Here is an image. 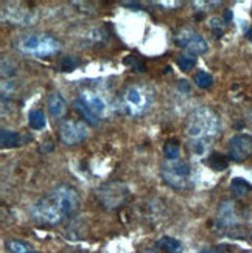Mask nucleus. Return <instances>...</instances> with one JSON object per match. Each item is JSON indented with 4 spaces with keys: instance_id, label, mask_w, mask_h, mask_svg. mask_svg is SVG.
I'll return each instance as SVG.
<instances>
[{
    "instance_id": "nucleus-1",
    "label": "nucleus",
    "mask_w": 252,
    "mask_h": 253,
    "mask_svg": "<svg viewBox=\"0 0 252 253\" xmlns=\"http://www.w3.org/2000/svg\"><path fill=\"white\" fill-rule=\"evenodd\" d=\"M80 207V196L72 186L59 185L42 196L31 207V217L42 225H58Z\"/></svg>"
},
{
    "instance_id": "nucleus-2",
    "label": "nucleus",
    "mask_w": 252,
    "mask_h": 253,
    "mask_svg": "<svg viewBox=\"0 0 252 253\" xmlns=\"http://www.w3.org/2000/svg\"><path fill=\"white\" fill-rule=\"evenodd\" d=\"M220 132V117L210 107H200L193 111L185 123V134L190 140L210 141Z\"/></svg>"
},
{
    "instance_id": "nucleus-3",
    "label": "nucleus",
    "mask_w": 252,
    "mask_h": 253,
    "mask_svg": "<svg viewBox=\"0 0 252 253\" xmlns=\"http://www.w3.org/2000/svg\"><path fill=\"white\" fill-rule=\"evenodd\" d=\"M152 103H154V93L145 84H129L120 95L122 111L131 118L145 115L151 109Z\"/></svg>"
},
{
    "instance_id": "nucleus-4",
    "label": "nucleus",
    "mask_w": 252,
    "mask_h": 253,
    "mask_svg": "<svg viewBox=\"0 0 252 253\" xmlns=\"http://www.w3.org/2000/svg\"><path fill=\"white\" fill-rule=\"evenodd\" d=\"M19 50L30 56L47 58L58 53L59 42L50 35H28L19 41Z\"/></svg>"
},
{
    "instance_id": "nucleus-5",
    "label": "nucleus",
    "mask_w": 252,
    "mask_h": 253,
    "mask_svg": "<svg viewBox=\"0 0 252 253\" xmlns=\"http://www.w3.org/2000/svg\"><path fill=\"white\" fill-rule=\"evenodd\" d=\"M190 165L185 160H168L162 167V179L173 190H185L190 183Z\"/></svg>"
},
{
    "instance_id": "nucleus-6",
    "label": "nucleus",
    "mask_w": 252,
    "mask_h": 253,
    "mask_svg": "<svg viewBox=\"0 0 252 253\" xmlns=\"http://www.w3.org/2000/svg\"><path fill=\"white\" fill-rule=\"evenodd\" d=\"M129 196V188L122 182H107L97 190V199L104 208L122 207Z\"/></svg>"
},
{
    "instance_id": "nucleus-7",
    "label": "nucleus",
    "mask_w": 252,
    "mask_h": 253,
    "mask_svg": "<svg viewBox=\"0 0 252 253\" xmlns=\"http://www.w3.org/2000/svg\"><path fill=\"white\" fill-rule=\"evenodd\" d=\"M174 42H176L178 47H182L185 50H189L190 54H202L207 51V42L205 39L200 35V33H196L195 30L185 27V28H181L176 36H174Z\"/></svg>"
},
{
    "instance_id": "nucleus-8",
    "label": "nucleus",
    "mask_w": 252,
    "mask_h": 253,
    "mask_svg": "<svg viewBox=\"0 0 252 253\" xmlns=\"http://www.w3.org/2000/svg\"><path fill=\"white\" fill-rule=\"evenodd\" d=\"M87 135H89V130H87L86 123L78 122V120H65L59 126V138L64 145H78L87 138Z\"/></svg>"
},
{
    "instance_id": "nucleus-9",
    "label": "nucleus",
    "mask_w": 252,
    "mask_h": 253,
    "mask_svg": "<svg viewBox=\"0 0 252 253\" xmlns=\"http://www.w3.org/2000/svg\"><path fill=\"white\" fill-rule=\"evenodd\" d=\"M252 156V137L238 134L229 141V157L234 162H245Z\"/></svg>"
},
{
    "instance_id": "nucleus-10",
    "label": "nucleus",
    "mask_w": 252,
    "mask_h": 253,
    "mask_svg": "<svg viewBox=\"0 0 252 253\" xmlns=\"http://www.w3.org/2000/svg\"><path fill=\"white\" fill-rule=\"evenodd\" d=\"M80 100L87 106V109H89V111L94 115H97L100 120L109 111V104L106 101V98L100 92H97L94 89H84V90H81Z\"/></svg>"
},
{
    "instance_id": "nucleus-11",
    "label": "nucleus",
    "mask_w": 252,
    "mask_h": 253,
    "mask_svg": "<svg viewBox=\"0 0 252 253\" xmlns=\"http://www.w3.org/2000/svg\"><path fill=\"white\" fill-rule=\"evenodd\" d=\"M47 106H49V112L54 120H61L65 112H67V103L62 98V95L59 93H50L49 100H47Z\"/></svg>"
},
{
    "instance_id": "nucleus-12",
    "label": "nucleus",
    "mask_w": 252,
    "mask_h": 253,
    "mask_svg": "<svg viewBox=\"0 0 252 253\" xmlns=\"http://www.w3.org/2000/svg\"><path fill=\"white\" fill-rule=\"evenodd\" d=\"M235 207L231 201H226L221 204L220 211H218V221H220L223 225H232L235 224Z\"/></svg>"
},
{
    "instance_id": "nucleus-13",
    "label": "nucleus",
    "mask_w": 252,
    "mask_h": 253,
    "mask_svg": "<svg viewBox=\"0 0 252 253\" xmlns=\"http://www.w3.org/2000/svg\"><path fill=\"white\" fill-rule=\"evenodd\" d=\"M0 141H2L3 148H16V146L24 145V137H22L19 132L2 129L0 130Z\"/></svg>"
},
{
    "instance_id": "nucleus-14",
    "label": "nucleus",
    "mask_w": 252,
    "mask_h": 253,
    "mask_svg": "<svg viewBox=\"0 0 252 253\" xmlns=\"http://www.w3.org/2000/svg\"><path fill=\"white\" fill-rule=\"evenodd\" d=\"M157 249L163 253H182V244L171 236H162L157 241Z\"/></svg>"
},
{
    "instance_id": "nucleus-15",
    "label": "nucleus",
    "mask_w": 252,
    "mask_h": 253,
    "mask_svg": "<svg viewBox=\"0 0 252 253\" xmlns=\"http://www.w3.org/2000/svg\"><path fill=\"white\" fill-rule=\"evenodd\" d=\"M73 107H75L76 112H80V115H83V118L89 125H92V126H98V125H100V118H98L97 115H94L89 111V109H87V106L80 100V98H76V100L73 101Z\"/></svg>"
},
{
    "instance_id": "nucleus-16",
    "label": "nucleus",
    "mask_w": 252,
    "mask_h": 253,
    "mask_svg": "<svg viewBox=\"0 0 252 253\" xmlns=\"http://www.w3.org/2000/svg\"><path fill=\"white\" fill-rule=\"evenodd\" d=\"M205 163L215 171H224L227 168V165H229L227 159L224 156H221V154H216V152L210 154V156L207 157Z\"/></svg>"
},
{
    "instance_id": "nucleus-17",
    "label": "nucleus",
    "mask_w": 252,
    "mask_h": 253,
    "mask_svg": "<svg viewBox=\"0 0 252 253\" xmlns=\"http://www.w3.org/2000/svg\"><path fill=\"white\" fill-rule=\"evenodd\" d=\"M209 148H210V141H207V140H190L189 143L190 152L196 157L205 156V152L209 151Z\"/></svg>"
},
{
    "instance_id": "nucleus-18",
    "label": "nucleus",
    "mask_w": 252,
    "mask_h": 253,
    "mask_svg": "<svg viewBox=\"0 0 252 253\" xmlns=\"http://www.w3.org/2000/svg\"><path fill=\"white\" fill-rule=\"evenodd\" d=\"M28 125L31 129H44L46 127V115H44L42 111H39V109H36V111H31L30 115H28Z\"/></svg>"
},
{
    "instance_id": "nucleus-19",
    "label": "nucleus",
    "mask_w": 252,
    "mask_h": 253,
    "mask_svg": "<svg viewBox=\"0 0 252 253\" xmlns=\"http://www.w3.org/2000/svg\"><path fill=\"white\" fill-rule=\"evenodd\" d=\"M163 154L168 160H178L179 159V154H181V146L178 141L174 140H168L163 146Z\"/></svg>"
},
{
    "instance_id": "nucleus-20",
    "label": "nucleus",
    "mask_w": 252,
    "mask_h": 253,
    "mask_svg": "<svg viewBox=\"0 0 252 253\" xmlns=\"http://www.w3.org/2000/svg\"><path fill=\"white\" fill-rule=\"evenodd\" d=\"M249 188H251L249 183H248L245 179H240V177L234 179L232 183H231V191H232L237 197H243V196H246L248 191H249Z\"/></svg>"
},
{
    "instance_id": "nucleus-21",
    "label": "nucleus",
    "mask_w": 252,
    "mask_h": 253,
    "mask_svg": "<svg viewBox=\"0 0 252 253\" xmlns=\"http://www.w3.org/2000/svg\"><path fill=\"white\" fill-rule=\"evenodd\" d=\"M6 247H8V250H9L11 253H31V252H33V249H31L28 244L22 243V241H16V239L8 241V243H6Z\"/></svg>"
},
{
    "instance_id": "nucleus-22",
    "label": "nucleus",
    "mask_w": 252,
    "mask_h": 253,
    "mask_svg": "<svg viewBox=\"0 0 252 253\" xmlns=\"http://www.w3.org/2000/svg\"><path fill=\"white\" fill-rule=\"evenodd\" d=\"M195 84L201 89H210L213 84V78L207 72H198L195 76Z\"/></svg>"
},
{
    "instance_id": "nucleus-23",
    "label": "nucleus",
    "mask_w": 252,
    "mask_h": 253,
    "mask_svg": "<svg viewBox=\"0 0 252 253\" xmlns=\"http://www.w3.org/2000/svg\"><path fill=\"white\" fill-rule=\"evenodd\" d=\"M178 65L181 70L190 72L196 65V56H193V54H181L178 58Z\"/></svg>"
},
{
    "instance_id": "nucleus-24",
    "label": "nucleus",
    "mask_w": 252,
    "mask_h": 253,
    "mask_svg": "<svg viewBox=\"0 0 252 253\" xmlns=\"http://www.w3.org/2000/svg\"><path fill=\"white\" fill-rule=\"evenodd\" d=\"M81 64V59L80 58H76V56H64L59 62V67L61 70L64 72H72L75 70L78 65Z\"/></svg>"
},
{
    "instance_id": "nucleus-25",
    "label": "nucleus",
    "mask_w": 252,
    "mask_h": 253,
    "mask_svg": "<svg viewBox=\"0 0 252 253\" xmlns=\"http://www.w3.org/2000/svg\"><path fill=\"white\" fill-rule=\"evenodd\" d=\"M210 28L213 30V33L216 36H221L224 33V28H226V22L221 19V17H212L210 22H209Z\"/></svg>"
},
{
    "instance_id": "nucleus-26",
    "label": "nucleus",
    "mask_w": 252,
    "mask_h": 253,
    "mask_svg": "<svg viewBox=\"0 0 252 253\" xmlns=\"http://www.w3.org/2000/svg\"><path fill=\"white\" fill-rule=\"evenodd\" d=\"M125 62H126V64H131V67H136V70H137V72H145V70H147V69H145V65L142 64V62H139L134 56L126 58V59H125Z\"/></svg>"
},
{
    "instance_id": "nucleus-27",
    "label": "nucleus",
    "mask_w": 252,
    "mask_h": 253,
    "mask_svg": "<svg viewBox=\"0 0 252 253\" xmlns=\"http://www.w3.org/2000/svg\"><path fill=\"white\" fill-rule=\"evenodd\" d=\"M179 89H181V90H185V92H190V85L187 84V81L182 80V81L179 83Z\"/></svg>"
},
{
    "instance_id": "nucleus-28",
    "label": "nucleus",
    "mask_w": 252,
    "mask_h": 253,
    "mask_svg": "<svg viewBox=\"0 0 252 253\" xmlns=\"http://www.w3.org/2000/svg\"><path fill=\"white\" fill-rule=\"evenodd\" d=\"M51 149H53V145H51L50 141H47V146H46V145H42V148H41V152H44V151L49 152V151H51Z\"/></svg>"
},
{
    "instance_id": "nucleus-29",
    "label": "nucleus",
    "mask_w": 252,
    "mask_h": 253,
    "mask_svg": "<svg viewBox=\"0 0 252 253\" xmlns=\"http://www.w3.org/2000/svg\"><path fill=\"white\" fill-rule=\"evenodd\" d=\"M232 19V11H226V19H224V22H229Z\"/></svg>"
},
{
    "instance_id": "nucleus-30",
    "label": "nucleus",
    "mask_w": 252,
    "mask_h": 253,
    "mask_svg": "<svg viewBox=\"0 0 252 253\" xmlns=\"http://www.w3.org/2000/svg\"><path fill=\"white\" fill-rule=\"evenodd\" d=\"M246 38L252 42V27H251V28H249V31L246 33Z\"/></svg>"
},
{
    "instance_id": "nucleus-31",
    "label": "nucleus",
    "mask_w": 252,
    "mask_h": 253,
    "mask_svg": "<svg viewBox=\"0 0 252 253\" xmlns=\"http://www.w3.org/2000/svg\"><path fill=\"white\" fill-rule=\"evenodd\" d=\"M201 253H220V252H216V250H205V252H201Z\"/></svg>"
},
{
    "instance_id": "nucleus-32",
    "label": "nucleus",
    "mask_w": 252,
    "mask_h": 253,
    "mask_svg": "<svg viewBox=\"0 0 252 253\" xmlns=\"http://www.w3.org/2000/svg\"><path fill=\"white\" fill-rule=\"evenodd\" d=\"M251 122H252V115H251Z\"/></svg>"
},
{
    "instance_id": "nucleus-33",
    "label": "nucleus",
    "mask_w": 252,
    "mask_h": 253,
    "mask_svg": "<svg viewBox=\"0 0 252 253\" xmlns=\"http://www.w3.org/2000/svg\"><path fill=\"white\" fill-rule=\"evenodd\" d=\"M147 253H152V252H147Z\"/></svg>"
}]
</instances>
